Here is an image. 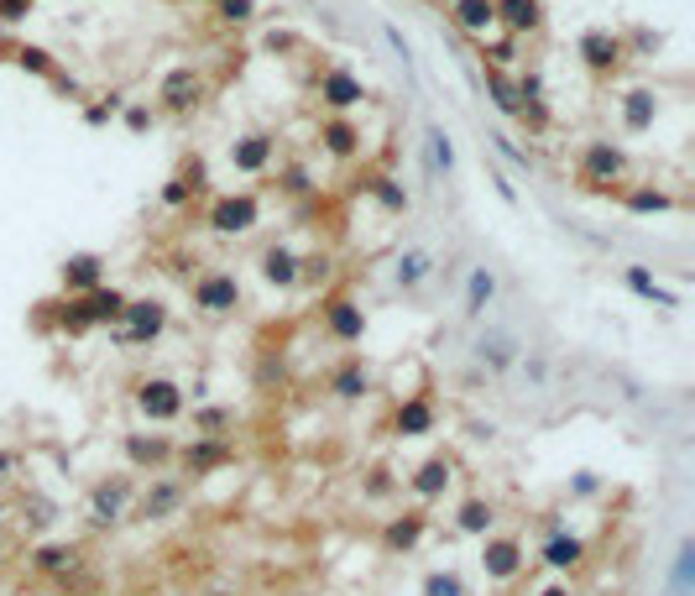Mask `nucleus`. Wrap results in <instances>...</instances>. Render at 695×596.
<instances>
[{
    "instance_id": "obj_1",
    "label": "nucleus",
    "mask_w": 695,
    "mask_h": 596,
    "mask_svg": "<svg viewBox=\"0 0 695 596\" xmlns=\"http://www.w3.org/2000/svg\"><path fill=\"white\" fill-rule=\"evenodd\" d=\"M628 152H622L612 136H591V142L581 147V157H575V183H581L586 194H612L628 183Z\"/></svg>"
},
{
    "instance_id": "obj_2",
    "label": "nucleus",
    "mask_w": 695,
    "mask_h": 596,
    "mask_svg": "<svg viewBox=\"0 0 695 596\" xmlns=\"http://www.w3.org/2000/svg\"><path fill=\"white\" fill-rule=\"evenodd\" d=\"M204 100H210V74L199 63H178L157 79V110L173 121H189L194 110H204Z\"/></svg>"
},
{
    "instance_id": "obj_3",
    "label": "nucleus",
    "mask_w": 695,
    "mask_h": 596,
    "mask_svg": "<svg viewBox=\"0 0 695 596\" xmlns=\"http://www.w3.org/2000/svg\"><path fill=\"white\" fill-rule=\"evenodd\" d=\"M204 225L225 241H241L262 225V194L257 189H230V194H215L204 204Z\"/></svg>"
},
{
    "instance_id": "obj_4",
    "label": "nucleus",
    "mask_w": 695,
    "mask_h": 596,
    "mask_svg": "<svg viewBox=\"0 0 695 596\" xmlns=\"http://www.w3.org/2000/svg\"><path fill=\"white\" fill-rule=\"evenodd\" d=\"M309 95L324 105V116H356V110L372 100V89H366L361 74H351L345 63H324L309 84Z\"/></svg>"
},
{
    "instance_id": "obj_5",
    "label": "nucleus",
    "mask_w": 695,
    "mask_h": 596,
    "mask_svg": "<svg viewBox=\"0 0 695 596\" xmlns=\"http://www.w3.org/2000/svg\"><path fill=\"white\" fill-rule=\"evenodd\" d=\"M189 298H194V314L199 319H230V314L246 304L241 278L230 267H204L199 278H189Z\"/></svg>"
},
{
    "instance_id": "obj_6",
    "label": "nucleus",
    "mask_w": 695,
    "mask_h": 596,
    "mask_svg": "<svg viewBox=\"0 0 695 596\" xmlns=\"http://www.w3.org/2000/svg\"><path fill=\"white\" fill-rule=\"evenodd\" d=\"M131 403H136V414H142L147 424H178L183 408H189V393H183L173 377H142Z\"/></svg>"
},
{
    "instance_id": "obj_7",
    "label": "nucleus",
    "mask_w": 695,
    "mask_h": 596,
    "mask_svg": "<svg viewBox=\"0 0 695 596\" xmlns=\"http://www.w3.org/2000/svg\"><path fill=\"white\" fill-rule=\"evenodd\" d=\"M225 157H230V168H236V173L262 178V173H272L277 157H283V136L267 131V126H251V131H241L236 142H230Z\"/></svg>"
},
{
    "instance_id": "obj_8",
    "label": "nucleus",
    "mask_w": 695,
    "mask_h": 596,
    "mask_svg": "<svg viewBox=\"0 0 695 596\" xmlns=\"http://www.w3.org/2000/svg\"><path fill=\"white\" fill-rule=\"evenodd\" d=\"M575 53H581V68L596 79V84H607L622 74V63H628V53H622V37L612 27H586L581 42H575Z\"/></svg>"
},
{
    "instance_id": "obj_9",
    "label": "nucleus",
    "mask_w": 695,
    "mask_h": 596,
    "mask_svg": "<svg viewBox=\"0 0 695 596\" xmlns=\"http://www.w3.org/2000/svg\"><path fill=\"white\" fill-rule=\"evenodd\" d=\"M314 142L319 152L330 157V163H361V152H366V131L356 116H319L314 121Z\"/></svg>"
},
{
    "instance_id": "obj_10",
    "label": "nucleus",
    "mask_w": 695,
    "mask_h": 596,
    "mask_svg": "<svg viewBox=\"0 0 695 596\" xmlns=\"http://www.w3.org/2000/svg\"><path fill=\"white\" fill-rule=\"evenodd\" d=\"M319 325L335 346H361L366 340V309L356 304L351 293H324L319 298Z\"/></svg>"
},
{
    "instance_id": "obj_11",
    "label": "nucleus",
    "mask_w": 695,
    "mask_h": 596,
    "mask_svg": "<svg viewBox=\"0 0 695 596\" xmlns=\"http://www.w3.org/2000/svg\"><path fill=\"white\" fill-rule=\"evenodd\" d=\"M121 450H126L131 476H162L173 466V455H178V440L173 434H152V429H131L121 440Z\"/></svg>"
},
{
    "instance_id": "obj_12",
    "label": "nucleus",
    "mask_w": 695,
    "mask_h": 596,
    "mask_svg": "<svg viewBox=\"0 0 695 596\" xmlns=\"http://www.w3.org/2000/svg\"><path fill=\"white\" fill-rule=\"evenodd\" d=\"M162 330H168V304H162V298H126L115 346H152Z\"/></svg>"
},
{
    "instance_id": "obj_13",
    "label": "nucleus",
    "mask_w": 695,
    "mask_h": 596,
    "mask_svg": "<svg viewBox=\"0 0 695 596\" xmlns=\"http://www.w3.org/2000/svg\"><path fill=\"white\" fill-rule=\"evenodd\" d=\"M136 487H142V481H136L131 471L95 481V492H89V529H115L121 513H126V502H136Z\"/></svg>"
},
{
    "instance_id": "obj_14",
    "label": "nucleus",
    "mask_w": 695,
    "mask_h": 596,
    "mask_svg": "<svg viewBox=\"0 0 695 596\" xmlns=\"http://www.w3.org/2000/svg\"><path fill=\"white\" fill-rule=\"evenodd\" d=\"M183 497H189V481L183 476H152L147 487H136V518L142 523H162V518H173L183 508Z\"/></svg>"
},
{
    "instance_id": "obj_15",
    "label": "nucleus",
    "mask_w": 695,
    "mask_h": 596,
    "mask_svg": "<svg viewBox=\"0 0 695 596\" xmlns=\"http://www.w3.org/2000/svg\"><path fill=\"white\" fill-rule=\"evenodd\" d=\"M204 189H210V168H204V157H199V152H189V157L178 163V173L162 183L157 204H162V210H189V204H194Z\"/></svg>"
},
{
    "instance_id": "obj_16",
    "label": "nucleus",
    "mask_w": 695,
    "mask_h": 596,
    "mask_svg": "<svg viewBox=\"0 0 695 596\" xmlns=\"http://www.w3.org/2000/svg\"><path fill=\"white\" fill-rule=\"evenodd\" d=\"M225 461H236V445H230V440H210V434H194V440L178 445V455H173L178 476H194V481L220 471Z\"/></svg>"
},
{
    "instance_id": "obj_17",
    "label": "nucleus",
    "mask_w": 695,
    "mask_h": 596,
    "mask_svg": "<svg viewBox=\"0 0 695 596\" xmlns=\"http://www.w3.org/2000/svg\"><path fill=\"white\" fill-rule=\"evenodd\" d=\"M523 565H528V549H523L518 534H486L481 539V570H486V581H513Z\"/></svg>"
},
{
    "instance_id": "obj_18",
    "label": "nucleus",
    "mask_w": 695,
    "mask_h": 596,
    "mask_svg": "<svg viewBox=\"0 0 695 596\" xmlns=\"http://www.w3.org/2000/svg\"><path fill=\"white\" fill-rule=\"evenodd\" d=\"M434 424H439V408H434L429 393H408L398 408H392V419H387L392 440H424V434H434Z\"/></svg>"
},
{
    "instance_id": "obj_19",
    "label": "nucleus",
    "mask_w": 695,
    "mask_h": 596,
    "mask_svg": "<svg viewBox=\"0 0 695 596\" xmlns=\"http://www.w3.org/2000/svg\"><path fill=\"white\" fill-rule=\"evenodd\" d=\"M324 387H330V398H335V403H361V398L377 387L372 361H366L361 351H351V356H345L335 372H330V382H324Z\"/></svg>"
},
{
    "instance_id": "obj_20",
    "label": "nucleus",
    "mask_w": 695,
    "mask_h": 596,
    "mask_svg": "<svg viewBox=\"0 0 695 596\" xmlns=\"http://www.w3.org/2000/svg\"><path fill=\"white\" fill-rule=\"evenodd\" d=\"M105 283V257L100 251H74V257H63L58 267V293L63 298H79L89 288H100Z\"/></svg>"
},
{
    "instance_id": "obj_21",
    "label": "nucleus",
    "mask_w": 695,
    "mask_h": 596,
    "mask_svg": "<svg viewBox=\"0 0 695 596\" xmlns=\"http://www.w3.org/2000/svg\"><path fill=\"white\" fill-rule=\"evenodd\" d=\"M497 6V32H507V37H539L544 32V21H549V11H544V0H492Z\"/></svg>"
},
{
    "instance_id": "obj_22",
    "label": "nucleus",
    "mask_w": 695,
    "mask_h": 596,
    "mask_svg": "<svg viewBox=\"0 0 695 596\" xmlns=\"http://www.w3.org/2000/svg\"><path fill=\"white\" fill-rule=\"evenodd\" d=\"M257 272H262V283L277 288V293H293L298 288V251L288 241H267L257 251Z\"/></svg>"
},
{
    "instance_id": "obj_23",
    "label": "nucleus",
    "mask_w": 695,
    "mask_h": 596,
    "mask_svg": "<svg viewBox=\"0 0 695 596\" xmlns=\"http://www.w3.org/2000/svg\"><path fill=\"white\" fill-rule=\"evenodd\" d=\"M424 534H429V513L424 508H403L398 518L382 523V549L387 555H413V549L424 544Z\"/></svg>"
},
{
    "instance_id": "obj_24",
    "label": "nucleus",
    "mask_w": 695,
    "mask_h": 596,
    "mask_svg": "<svg viewBox=\"0 0 695 596\" xmlns=\"http://www.w3.org/2000/svg\"><path fill=\"white\" fill-rule=\"evenodd\" d=\"M356 194L377 199L387 215H408V210H413V194L403 189V178H392V173H382V168H361V178H356Z\"/></svg>"
},
{
    "instance_id": "obj_25",
    "label": "nucleus",
    "mask_w": 695,
    "mask_h": 596,
    "mask_svg": "<svg viewBox=\"0 0 695 596\" xmlns=\"http://www.w3.org/2000/svg\"><path fill=\"white\" fill-rule=\"evenodd\" d=\"M450 481H455V461H450V455H429L424 466H413L408 492L419 497V502H439V497L450 492Z\"/></svg>"
},
{
    "instance_id": "obj_26",
    "label": "nucleus",
    "mask_w": 695,
    "mask_h": 596,
    "mask_svg": "<svg viewBox=\"0 0 695 596\" xmlns=\"http://www.w3.org/2000/svg\"><path fill=\"white\" fill-rule=\"evenodd\" d=\"M617 204L628 215H669V210H680V199L669 194V189H659V183H622Z\"/></svg>"
},
{
    "instance_id": "obj_27",
    "label": "nucleus",
    "mask_w": 695,
    "mask_h": 596,
    "mask_svg": "<svg viewBox=\"0 0 695 596\" xmlns=\"http://www.w3.org/2000/svg\"><path fill=\"white\" fill-rule=\"evenodd\" d=\"M471 351H476V361L486 366V372H507V366L518 361L523 346H518V335H513V330L492 325V330H481V335H476V346H471Z\"/></svg>"
},
{
    "instance_id": "obj_28",
    "label": "nucleus",
    "mask_w": 695,
    "mask_h": 596,
    "mask_svg": "<svg viewBox=\"0 0 695 596\" xmlns=\"http://www.w3.org/2000/svg\"><path fill=\"white\" fill-rule=\"evenodd\" d=\"M450 21H455V32L481 42V37L497 32V6L492 0H450Z\"/></svg>"
},
{
    "instance_id": "obj_29",
    "label": "nucleus",
    "mask_w": 695,
    "mask_h": 596,
    "mask_svg": "<svg viewBox=\"0 0 695 596\" xmlns=\"http://www.w3.org/2000/svg\"><path fill=\"white\" fill-rule=\"evenodd\" d=\"M654 121H659V89H648V84L628 89L622 95V131L643 136V131H654Z\"/></svg>"
},
{
    "instance_id": "obj_30",
    "label": "nucleus",
    "mask_w": 695,
    "mask_h": 596,
    "mask_svg": "<svg viewBox=\"0 0 695 596\" xmlns=\"http://www.w3.org/2000/svg\"><path fill=\"white\" fill-rule=\"evenodd\" d=\"M126 298L131 293H121V288H110V283H100V288H89V293H79V304H84V314H89V325H121V314H126Z\"/></svg>"
},
{
    "instance_id": "obj_31",
    "label": "nucleus",
    "mask_w": 695,
    "mask_h": 596,
    "mask_svg": "<svg viewBox=\"0 0 695 596\" xmlns=\"http://www.w3.org/2000/svg\"><path fill=\"white\" fill-rule=\"evenodd\" d=\"M272 189L283 199H309L319 189V178H314V168L304 163V157H277V183Z\"/></svg>"
},
{
    "instance_id": "obj_32",
    "label": "nucleus",
    "mask_w": 695,
    "mask_h": 596,
    "mask_svg": "<svg viewBox=\"0 0 695 596\" xmlns=\"http://www.w3.org/2000/svg\"><path fill=\"white\" fill-rule=\"evenodd\" d=\"M434 278V251L429 246H408L398 262H392V283H398L403 293H413L419 283H429Z\"/></svg>"
},
{
    "instance_id": "obj_33",
    "label": "nucleus",
    "mask_w": 695,
    "mask_h": 596,
    "mask_svg": "<svg viewBox=\"0 0 695 596\" xmlns=\"http://www.w3.org/2000/svg\"><path fill=\"white\" fill-rule=\"evenodd\" d=\"M84 560V549L79 544H37L32 549V570H37V576H68V570H74Z\"/></svg>"
},
{
    "instance_id": "obj_34",
    "label": "nucleus",
    "mask_w": 695,
    "mask_h": 596,
    "mask_svg": "<svg viewBox=\"0 0 695 596\" xmlns=\"http://www.w3.org/2000/svg\"><path fill=\"white\" fill-rule=\"evenodd\" d=\"M492 298H497V272H492V267H471V278H466V304H460V314H466V319H481L486 309H492Z\"/></svg>"
},
{
    "instance_id": "obj_35",
    "label": "nucleus",
    "mask_w": 695,
    "mask_h": 596,
    "mask_svg": "<svg viewBox=\"0 0 695 596\" xmlns=\"http://www.w3.org/2000/svg\"><path fill=\"white\" fill-rule=\"evenodd\" d=\"M544 565H549V570H581V565H586V539L554 529L549 544H544Z\"/></svg>"
},
{
    "instance_id": "obj_36",
    "label": "nucleus",
    "mask_w": 695,
    "mask_h": 596,
    "mask_svg": "<svg viewBox=\"0 0 695 596\" xmlns=\"http://www.w3.org/2000/svg\"><path fill=\"white\" fill-rule=\"evenodd\" d=\"M481 74H486V95H492V110L513 121V116H518V84H513V74H507V68H492V63H481Z\"/></svg>"
},
{
    "instance_id": "obj_37",
    "label": "nucleus",
    "mask_w": 695,
    "mask_h": 596,
    "mask_svg": "<svg viewBox=\"0 0 695 596\" xmlns=\"http://www.w3.org/2000/svg\"><path fill=\"white\" fill-rule=\"evenodd\" d=\"M622 283H628L638 298H643V304H659V309H680V298L675 293H669L659 278H654V272H648V267H622Z\"/></svg>"
},
{
    "instance_id": "obj_38",
    "label": "nucleus",
    "mask_w": 695,
    "mask_h": 596,
    "mask_svg": "<svg viewBox=\"0 0 695 596\" xmlns=\"http://www.w3.org/2000/svg\"><path fill=\"white\" fill-rule=\"evenodd\" d=\"M492 523H497V508H492L486 497L460 502V513H455V529H460V534H476V539H486V534H492Z\"/></svg>"
},
{
    "instance_id": "obj_39",
    "label": "nucleus",
    "mask_w": 695,
    "mask_h": 596,
    "mask_svg": "<svg viewBox=\"0 0 695 596\" xmlns=\"http://www.w3.org/2000/svg\"><path fill=\"white\" fill-rule=\"evenodd\" d=\"M16 68L21 74H37L42 84H53V74H58V58L48 53V48H37V42H16Z\"/></svg>"
},
{
    "instance_id": "obj_40",
    "label": "nucleus",
    "mask_w": 695,
    "mask_h": 596,
    "mask_svg": "<svg viewBox=\"0 0 695 596\" xmlns=\"http://www.w3.org/2000/svg\"><path fill=\"white\" fill-rule=\"evenodd\" d=\"M476 48H481V63H492V68H513L518 63V37H507V32L481 37Z\"/></svg>"
},
{
    "instance_id": "obj_41",
    "label": "nucleus",
    "mask_w": 695,
    "mask_h": 596,
    "mask_svg": "<svg viewBox=\"0 0 695 596\" xmlns=\"http://www.w3.org/2000/svg\"><path fill=\"white\" fill-rule=\"evenodd\" d=\"M424 142H429V168L450 178V173H455V142H450V131H445V126H429Z\"/></svg>"
},
{
    "instance_id": "obj_42",
    "label": "nucleus",
    "mask_w": 695,
    "mask_h": 596,
    "mask_svg": "<svg viewBox=\"0 0 695 596\" xmlns=\"http://www.w3.org/2000/svg\"><path fill=\"white\" fill-rule=\"evenodd\" d=\"M215 21L225 32H241L257 21V0H215Z\"/></svg>"
},
{
    "instance_id": "obj_43",
    "label": "nucleus",
    "mask_w": 695,
    "mask_h": 596,
    "mask_svg": "<svg viewBox=\"0 0 695 596\" xmlns=\"http://www.w3.org/2000/svg\"><path fill=\"white\" fill-rule=\"evenodd\" d=\"M236 424V408H220V403H210V408H194V434H210V440H225V429Z\"/></svg>"
},
{
    "instance_id": "obj_44",
    "label": "nucleus",
    "mask_w": 695,
    "mask_h": 596,
    "mask_svg": "<svg viewBox=\"0 0 695 596\" xmlns=\"http://www.w3.org/2000/svg\"><path fill=\"white\" fill-rule=\"evenodd\" d=\"M262 53H272V58H298V53H304V32H293V27H267V32H262Z\"/></svg>"
},
{
    "instance_id": "obj_45",
    "label": "nucleus",
    "mask_w": 695,
    "mask_h": 596,
    "mask_svg": "<svg viewBox=\"0 0 695 596\" xmlns=\"http://www.w3.org/2000/svg\"><path fill=\"white\" fill-rule=\"evenodd\" d=\"M617 37H622V53H628V58H654L664 48V32H648V27H628Z\"/></svg>"
},
{
    "instance_id": "obj_46",
    "label": "nucleus",
    "mask_w": 695,
    "mask_h": 596,
    "mask_svg": "<svg viewBox=\"0 0 695 596\" xmlns=\"http://www.w3.org/2000/svg\"><path fill=\"white\" fill-rule=\"evenodd\" d=\"M513 121H518L528 136H544V131L554 126V110H549V100H523Z\"/></svg>"
},
{
    "instance_id": "obj_47",
    "label": "nucleus",
    "mask_w": 695,
    "mask_h": 596,
    "mask_svg": "<svg viewBox=\"0 0 695 596\" xmlns=\"http://www.w3.org/2000/svg\"><path fill=\"white\" fill-rule=\"evenodd\" d=\"M330 267H335V257H330V251H314V257H298V288H319V283H330Z\"/></svg>"
},
{
    "instance_id": "obj_48",
    "label": "nucleus",
    "mask_w": 695,
    "mask_h": 596,
    "mask_svg": "<svg viewBox=\"0 0 695 596\" xmlns=\"http://www.w3.org/2000/svg\"><path fill=\"white\" fill-rule=\"evenodd\" d=\"M392 492H398L392 466H372V471H366V481H361V497H366V502H387Z\"/></svg>"
},
{
    "instance_id": "obj_49",
    "label": "nucleus",
    "mask_w": 695,
    "mask_h": 596,
    "mask_svg": "<svg viewBox=\"0 0 695 596\" xmlns=\"http://www.w3.org/2000/svg\"><path fill=\"white\" fill-rule=\"evenodd\" d=\"M424 596H466V586H460L455 570H434V576L424 581Z\"/></svg>"
},
{
    "instance_id": "obj_50",
    "label": "nucleus",
    "mask_w": 695,
    "mask_h": 596,
    "mask_svg": "<svg viewBox=\"0 0 695 596\" xmlns=\"http://www.w3.org/2000/svg\"><path fill=\"white\" fill-rule=\"evenodd\" d=\"M513 84H518V105L523 100H544V74H539V68H518Z\"/></svg>"
},
{
    "instance_id": "obj_51",
    "label": "nucleus",
    "mask_w": 695,
    "mask_h": 596,
    "mask_svg": "<svg viewBox=\"0 0 695 596\" xmlns=\"http://www.w3.org/2000/svg\"><path fill=\"white\" fill-rule=\"evenodd\" d=\"M283 377H288L283 351H262V361H257V382H262V387H272V382H283Z\"/></svg>"
},
{
    "instance_id": "obj_52",
    "label": "nucleus",
    "mask_w": 695,
    "mask_h": 596,
    "mask_svg": "<svg viewBox=\"0 0 695 596\" xmlns=\"http://www.w3.org/2000/svg\"><path fill=\"white\" fill-rule=\"evenodd\" d=\"M121 105H126V95H121V89H110V95H105L100 105H89V110H84V121H89V126H105Z\"/></svg>"
},
{
    "instance_id": "obj_53",
    "label": "nucleus",
    "mask_w": 695,
    "mask_h": 596,
    "mask_svg": "<svg viewBox=\"0 0 695 596\" xmlns=\"http://www.w3.org/2000/svg\"><path fill=\"white\" fill-rule=\"evenodd\" d=\"M32 16V0H0V27H21Z\"/></svg>"
},
{
    "instance_id": "obj_54",
    "label": "nucleus",
    "mask_w": 695,
    "mask_h": 596,
    "mask_svg": "<svg viewBox=\"0 0 695 596\" xmlns=\"http://www.w3.org/2000/svg\"><path fill=\"white\" fill-rule=\"evenodd\" d=\"M486 142H492V147H497V152L507 157V163H518V168H528V152H523V147L513 142V136H502V131H497V136H486Z\"/></svg>"
},
{
    "instance_id": "obj_55",
    "label": "nucleus",
    "mask_w": 695,
    "mask_h": 596,
    "mask_svg": "<svg viewBox=\"0 0 695 596\" xmlns=\"http://www.w3.org/2000/svg\"><path fill=\"white\" fill-rule=\"evenodd\" d=\"M486 178H492V189H497V199H502V204H518V189L507 183V173H502L497 163H486Z\"/></svg>"
},
{
    "instance_id": "obj_56",
    "label": "nucleus",
    "mask_w": 695,
    "mask_h": 596,
    "mask_svg": "<svg viewBox=\"0 0 695 596\" xmlns=\"http://www.w3.org/2000/svg\"><path fill=\"white\" fill-rule=\"evenodd\" d=\"M596 492H601L596 471H575V476H570V497H596Z\"/></svg>"
},
{
    "instance_id": "obj_57",
    "label": "nucleus",
    "mask_w": 695,
    "mask_h": 596,
    "mask_svg": "<svg viewBox=\"0 0 695 596\" xmlns=\"http://www.w3.org/2000/svg\"><path fill=\"white\" fill-rule=\"evenodd\" d=\"M147 126H152V110H147V105H126V131L142 136Z\"/></svg>"
},
{
    "instance_id": "obj_58",
    "label": "nucleus",
    "mask_w": 695,
    "mask_h": 596,
    "mask_svg": "<svg viewBox=\"0 0 695 596\" xmlns=\"http://www.w3.org/2000/svg\"><path fill=\"white\" fill-rule=\"evenodd\" d=\"M523 372H528V377H534V382H544V377H549V361H544V356L534 351V356H528V361H523Z\"/></svg>"
},
{
    "instance_id": "obj_59",
    "label": "nucleus",
    "mask_w": 695,
    "mask_h": 596,
    "mask_svg": "<svg viewBox=\"0 0 695 596\" xmlns=\"http://www.w3.org/2000/svg\"><path fill=\"white\" fill-rule=\"evenodd\" d=\"M16 466H21V455H16V450H0V481L16 476Z\"/></svg>"
},
{
    "instance_id": "obj_60",
    "label": "nucleus",
    "mask_w": 695,
    "mask_h": 596,
    "mask_svg": "<svg viewBox=\"0 0 695 596\" xmlns=\"http://www.w3.org/2000/svg\"><path fill=\"white\" fill-rule=\"evenodd\" d=\"M539 596H570V586H544Z\"/></svg>"
},
{
    "instance_id": "obj_61",
    "label": "nucleus",
    "mask_w": 695,
    "mask_h": 596,
    "mask_svg": "<svg viewBox=\"0 0 695 596\" xmlns=\"http://www.w3.org/2000/svg\"><path fill=\"white\" fill-rule=\"evenodd\" d=\"M6 513H11V502H6V497H0V518H6Z\"/></svg>"
},
{
    "instance_id": "obj_62",
    "label": "nucleus",
    "mask_w": 695,
    "mask_h": 596,
    "mask_svg": "<svg viewBox=\"0 0 695 596\" xmlns=\"http://www.w3.org/2000/svg\"><path fill=\"white\" fill-rule=\"evenodd\" d=\"M0 560H6V544H0Z\"/></svg>"
},
{
    "instance_id": "obj_63",
    "label": "nucleus",
    "mask_w": 695,
    "mask_h": 596,
    "mask_svg": "<svg viewBox=\"0 0 695 596\" xmlns=\"http://www.w3.org/2000/svg\"><path fill=\"white\" fill-rule=\"evenodd\" d=\"M199 6H215V0H199Z\"/></svg>"
},
{
    "instance_id": "obj_64",
    "label": "nucleus",
    "mask_w": 695,
    "mask_h": 596,
    "mask_svg": "<svg viewBox=\"0 0 695 596\" xmlns=\"http://www.w3.org/2000/svg\"><path fill=\"white\" fill-rule=\"evenodd\" d=\"M32 6H37V0H32Z\"/></svg>"
}]
</instances>
